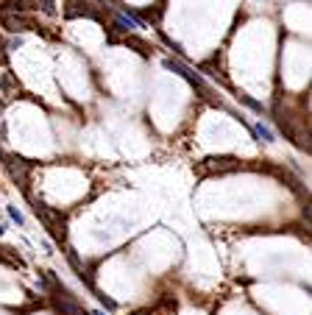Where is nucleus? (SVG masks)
<instances>
[{
	"instance_id": "nucleus-9",
	"label": "nucleus",
	"mask_w": 312,
	"mask_h": 315,
	"mask_svg": "<svg viewBox=\"0 0 312 315\" xmlns=\"http://www.w3.org/2000/svg\"><path fill=\"white\" fill-rule=\"evenodd\" d=\"M14 90H17V84H14L12 73H3V92L9 95V92H14Z\"/></svg>"
},
{
	"instance_id": "nucleus-6",
	"label": "nucleus",
	"mask_w": 312,
	"mask_h": 315,
	"mask_svg": "<svg viewBox=\"0 0 312 315\" xmlns=\"http://www.w3.org/2000/svg\"><path fill=\"white\" fill-rule=\"evenodd\" d=\"M251 131H254V137H257L259 142H273V131H270L265 123H257V126H251Z\"/></svg>"
},
{
	"instance_id": "nucleus-5",
	"label": "nucleus",
	"mask_w": 312,
	"mask_h": 315,
	"mask_svg": "<svg viewBox=\"0 0 312 315\" xmlns=\"http://www.w3.org/2000/svg\"><path fill=\"white\" fill-rule=\"evenodd\" d=\"M0 20H3V25H6V31H12V34H17V31H25V28H31V23L25 17H14V14H9V12H0Z\"/></svg>"
},
{
	"instance_id": "nucleus-11",
	"label": "nucleus",
	"mask_w": 312,
	"mask_h": 315,
	"mask_svg": "<svg viewBox=\"0 0 312 315\" xmlns=\"http://www.w3.org/2000/svg\"><path fill=\"white\" fill-rule=\"evenodd\" d=\"M39 9H42L45 14H56V9H53V0H39Z\"/></svg>"
},
{
	"instance_id": "nucleus-4",
	"label": "nucleus",
	"mask_w": 312,
	"mask_h": 315,
	"mask_svg": "<svg viewBox=\"0 0 312 315\" xmlns=\"http://www.w3.org/2000/svg\"><path fill=\"white\" fill-rule=\"evenodd\" d=\"M53 304H56V309H59L61 315H90V312H87V309L81 307V304H78L67 290L59 293V296H53Z\"/></svg>"
},
{
	"instance_id": "nucleus-15",
	"label": "nucleus",
	"mask_w": 312,
	"mask_h": 315,
	"mask_svg": "<svg viewBox=\"0 0 312 315\" xmlns=\"http://www.w3.org/2000/svg\"><path fill=\"white\" fill-rule=\"evenodd\" d=\"M95 315H106V312H95Z\"/></svg>"
},
{
	"instance_id": "nucleus-12",
	"label": "nucleus",
	"mask_w": 312,
	"mask_h": 315,
	"mask_svg": "<svg viewBox=\"0 0 312 315\" xmlns=\"http://www.w3.org/2000/svg\"><path fill=\"white\" fill-rule=\"evenodd\" d=\"M240 101L246 103V106H251V109H257V112H262V103H257V101H251L248 95H240Z\"/></svg>"
},
{
	"instance_id": "nucleus-14",
	"label": "nucleus",
	"mask_w": 312,
	"mask_h": 315,
	"mask_svg": "<svg viewBox=\"0 0 312 315\" xmlns=\"http://www.w3.org/2000/svg\"><path fill=\"white\" fill-rule=\"evenodd\" d=\"M3 231H6V229H3V226H0V237H3Z\"/></svg>"
},
{
	"instance_id": "nucleus-3",
	"label": "nucleus",
	"mask_w": 312,
	"mask_h": 315,
	"mask_svg": "<svg viewBox=\"0 0 312 315\" xmlns=\"http://www.w3.org/2000/svg\"><path fill=\"white\" fill-rule=\"evenodd\" d=\"M34 212L45 220V226H48V229L53 231L56 237H64V220H61V215H59V212L48 209V206H45V204H39V201L34 204Z\"/></svg>"
},
{
	"instance_id": "nucleus-13",
	"label": "nucleus",
	"mask_w": 312,
	"mask_h": 315,
	"mask_svg": "<svg viewBox=\"0 0 312 315\" xmlns=\"http://www.w3.org/2000/svg\"><path fill=\"white\" fill-rule=\"evenodd\" d=\"M20 45H23V39H20V37H17V39H12V42H9V48H12V50H14V48H20Z\"/></svg>"
},
{
	"instance_id": "nucleus-8",
	"label": "nucleus",
	"mask_w": 312,
	"mask_h": 315,
	"mask_svg": "<svg viewBox=\"0 0 312 315\" xmlns=\"http://www.w3.org/2000/svg\"><path fill=\"white\" fill-rule=\"evenodd\" d=\"M114 25H117L120 31H134V28H137V25H134L126 14H114Z\"/></svg>"
},
{
	"instance_id": "nucleus-1",
	"label": "nucleus",
	"mask_w": 312,
	"mask_h": 315,
	"mask_svg": "<svg viewBox=\"0 0 312 315\" xmlns=\"http://www.w3.org/2000/svg\"><path fill=\"white\" fill-rule=\"evenodd\" d=\"M165 67H168L170 73L181 75L184 81H190V84L201 92V95H206V84H204V78H201L198 73H192V70H190L187 64H181V61H176V59H165Z\"/></svg>"
},
{
	"instance_id": "nucleus-10",
	"label": "nucleus",
	"mask_w": 312,
	"mask_h": 315,
	"mask_svg": "<svg viewBox=\"0 0 312 315\" xmlns=\"http://www.w3.org/2000/svg\"><path fill=\"white\" fill-rule=\"evenodd\" d=\"M9 218H12V220H14V223H17V226H23V223H25L23 212H20L17 206H9Z\"/></svg>"
},
{
	"instance_id": "nucleus-2",
	"label": "nucleus",
	"mask_w": 312,
	"mask_h": 315,
	"mask_svg": "<svg viewBox=\"0 0 312 315\" xmlns=\"http://www.w3.org/2000/svg\"><path fill=\"white\" fill-rule=\"evenodd\" d=\"M6 168H9V173H12V179L20 184V187L28 193V170H31V162L28 159H23V156H6Z\"/></svg>"
},
{
	"instance_id": "nucleus-7",
	"label": "nucleus",
	"mask_w": 312,
	"mask_h": 315,
	"mask_svg": "<svg viewBox=\"0 0 312 315\" xmlns=\"http://www.w3.org/2000/svg\"><path fill=\"white\" fill-rule=\"evenodd\" d=\"M126 45L137 48V53H142V56H148V53H150V45H145L142 39H137V37H128V39H126Z\"/></svg>"
}]
</instances>
